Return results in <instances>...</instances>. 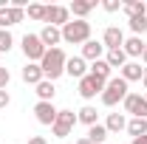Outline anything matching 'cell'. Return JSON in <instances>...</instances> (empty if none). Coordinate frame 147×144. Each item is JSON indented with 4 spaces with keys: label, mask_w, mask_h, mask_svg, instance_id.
Returning <instances> with one entry per match:
<instances>
[{
    "label": "cell",
    "mask_w": 147,
    "mask_h": 144,
    "mask_svg": "<svg viewBox=\"0 0 147 144\" xmlns=\"http://www.w3.org/2000/svg\"><path fill=\"white\" fill-rule=\"evenodd\" d=\"M74 144H91V141H88V139L82 136V139H76V141H74Z\"/></svg>",
    "instance_id": "e575fe53"
},
{
    "label": "cell",
    "mask_w": 147,
    "mask_h": 144,
    "mask_svg": "<svg viewBox=\"0 0 147 144\" xmlns=\"http://www.w3.org/2000/svg\"><path fill=\"white\" fill-rule=\"evenodd\" d=\"M96 116H99V113H96V108H93V105H85V108L76 113V122H82V124L93 127V124H96Z\"/></svg>",
    "instance_id": "603a6c76"
},
{
    "label": "cell",
    "mask_w": 147,
    "mask_h": 144,
    "mask_svg": "<svg viewBox=\"0 0 147 144\" xmlns=\"http://www.w3.org/2000/svg\"><path fill=\"white\" fill-rule=\"evenodd\" d=\"M142 57H144V62H147V45H144V54H142Z\"/></svg>",
    "instance_id": "8d00e7d4"
},
{
    "label": "cell",
    "mask_w": 147,
    "mask_h": 144,
    "mask_svg": "<svg viewBox=\"0 0 147 144\" xmlns=\"http://www.w3.org/2000/svg\"><path fill=\"white\" fill-rule=\"evenodd\" d=\"M65 62H68V57H65V51H62V48H48V51H45V57L40 59L42 76H45L48 82L59 79V76L65 73Z\"/></svg>",
    "instance_id": "6da1fadb"
},
{
    "label": "cell",
    "mask_w": 147,
    "mask_h": 144,
    "mask_svg": "<svg viewBox=\"0 0 147 144\" xmlns=\"http://www.w3.org/2000/svg\"><path fill=\"white\" fill-rule=\"evenodd\" d=\"M82 59H91V62L105 59V45H102L99 40H88V42L82 45Z\"/></svg>",
    "instance_id": "5bb4252c"
},
{
    "label": "cell",
    "mask_w": 147,
    "mask_h": 144,
    "mask_svg": "<svg viewBox=\"0 0 147 144\" xmlns=\"http://www.w3.org/2000/svg\"><path fill=\"white\" fill-rule=\"evenodd\" d=\"M65 73L74 76V79L88 76V65H85V59H82V57H68V62H65Z\"/></svg>",
    "instance_id": "4fadbf2b"
},
{
    "label": "cell",
    "mask_w": 147,
    "mask_h": 144,
    "mask_svg": "<svg viewBox=\"0 0 147 144\" xmlns=\"http://www.w3.org/2000/svg\"><path fill=\"white\" fill-rule=\"evenodd\" d=\"M119 76L125 79V82H139V79H144V68H142V62H127L122 71H119Z\"/></svg>",
    "instance_id": "2e32d148"
},
{
    "label": "cell",
    "mask_w": 147,
    "mask_h": 144,
    "mask_svg": "<svg viewBox=\"0 0 147 144\" xmlns=\"http://www.w3.org/2000/svg\"><path fill=\"white\" fill-rule=\"evenodd\" d=\"M144 45L147 42H142V37H127L125 45H122V51H125L127 57H142L144 54Z\"/></svg>",
    "instance_id": "ac0fdd59"
},
{
    "label": "cell",
    "mask_w": 147,
    "mask_h": 144,
    "mask_svg": "<svg viewBox=\"0 0 147 144\" xmlns=\"http://www.w3.org/2000/svg\"><path fill=\"white\" fill-rule=\"evenodd\" d=\"M93 9H96V3H93V0H74L71 6H68V11H74L79 20H85Z\"/></svg>",
    "instance_id": "e0dca14e"
},
{
    "label": "cell",
    "mask_w": 147,
    "mask_h": 144,
    "mask_svg": "<svg viewBox=\"0 0 147 144\" xmlns=\"http://www.w3.org/2000/svg\"><path fill=\"white\" fill-rule=\"evenodd\" d=\"M110 71H113V68H110L105 59H96V62H91V76L102 79V82H108V79H110Z\"/></svg>",
    "instance_id": "7402d4cb"
},
{
    "label": "cell",
    "mask_w": 147,
    "mask_h": 144,
    "mask_svg": "<svg viewBox=\"0 0 147 144\" xmlns=\"http://www.w3.org/2000/svg\"><path fill=\"white\" fill-rule=\"evenodd\" d=\"M122 105H125V113H130L133 119H147V99L142 93H127Z\"/></svg>",
    "instance_id": "8992f818"
},
{
    "label": "cell",
    "mask_w": 147,
    "mask_h": 144,
    "mask_svg": "<svg viewBox=\"0 0 147 144\" xmlns=\"http://www.w3.org/2000/svg\"><path fill=\"white\" fill-rule=\"evenodd\" d=\"M144 99H147V90H144Z\"/></svg>",
    "instance_id": "74e56055"
},
{
    "label": "cell",
    "mask_w": 147,
    "mask_h": 144,
    "mask_svg": "<svg viewBox=\"0 0 147 144\" xmlns=\"http://www.w3.org/2000/svg\"><path fill=\"white\" fill-rule=\"evenodd\" d=\"M37 96H40V102H54V82L42 79L37 85Z\"/></svg>",
    "instance_id": "d4e9b609"
},
{
    "label": "cell",
    "mask_w": 147,
    "mask_h": 144,
    "mask_svg": "<svg viewBox=\"0 0 147 144\" xmlns=\"http://www.w3.org/2000/svg\"><path fill=\"white\" fill-rule=\"evenodd\" d=\"M9 102H11L9 90H0V110H3V108H9Z\"/></svg>",
    "instance_id": "1f68e13d"
},
{
    "label": "cell",
    "mask_w": 147,
    "mask_h": 144,
    "mask_svg": "<svg viewBox=\"0 0 147 144\" xmlns=\"http://www.w3.org/2000/svg\"><path fill=\"white\" fill-rule=\"evenodd\" d=\"M108 133H122V130H127V119H125V113H108Z\"/></svg>",
    "instance_id": "d6986e66"
},
{
    "label": "cell",
    "mask_w": 147,
    "mask_h": 144,
    "mask_svg": "<svg viewBox=\"0 0 147 144\" xmlns=\"http://www.w3.org/2000/svg\"><path fill=\"white\" fill-rule=\"evenodd\" d=\"M28 17L31 20H45V6L42 3H31L28 6Z\"/></svg>",
    "instance_id": "83f0119b"
},
{
    "label": "cell",
    "mask_w": 147,
    "mask_h": 144,
    "mask_svg": "<svg viewBox=\"0 0 147 144\" xmlns=\"http://www.w3.org/2000/svg\"><path fill=\"white\" fill-rule=\"evenodd\" d=\"M142 82H144V90H147V68H144V79H142Z\"/></svg>",
    "instance_id": "d590c367"
},
{
    "label": "cell",
    "mask_w": 147,
    "mask_h": 144,
    "mask_svg": "<svg viewBox=\"0 0 147 144\" xmlns=\"http://www.w3.org/2000/svg\"><path fill=\"white\" fill-rule=\"evenodd\" d=\"M40 40H42L45 48H59V42H62V28H57V26H45V28L40 31Z\"/></svg>",
    "instance_id": "7c38bea8"
},
{
    "label": "cell",
    "mask_w": 147,
    "mask_h": 144,
    "mask_svg": "<svg viewBox=\"0 0 147 144\" xmlns=\"http://www.w3.org/2000/svg\"><path fill=\"white\" fill-rule=\"evenodd\" d=\"M71 17V11H68V6H45V26H57V28H62L65 23Z\"/></svg>",
    "instance_id": "ba28073f"
},
{
    "label": "cell",
    "mask_w": 147,
    "mask_h": 144,
    "mask_svg": "<svg viewBox=\"0 0 147 144\" xmlns=\"http://www.w3.org/2000/svg\"><path fill=\"white\" fill-rule=\"evenodd\" d=\"M105 85H108V82H102V79H96V76L88 73V76H82V79H79V96H82V99H93L96 93L102 96Z\"/></svg>",
    "instance_id": "52a82bcc"
},
{
    "label": "cell",
    "mask_w": 147,
    "mask_h": 144,
    "mask_svg": "<svg viewBox=\"0 0 147 144\" xmlns=\"http://www.w3.org/2000/svg\"><path fill=\"white\" fill-rule=\"evenodd\" d=\"M42 79H45V76H42V68H40V62H28V65L23 68V82H26V85H34V88H37Z\"/></svg>",
    "instance_id": "9a60e30c"
},
{
    "label": "cell",
    "mask_w": 147,
    "mask_h": 144,
    "mask_svg": "<svg viewBox=\"0 0 147 144\" xmlns=\"http://www.w3.org/2000/svg\"><path fill=\"white\" fill-rule=\"evenodd\" d=\"M85 139H88L91 144H105V139H108V127L96 122L93 127H88V136H85Z\"/></svg>",
    "instance_id": "44dd1931"
},
{
    "label": "cell",
    "mask_w": 147,
    "mask_h": 144,
    "mask_svg": "<svg viewBox=\"0 0 147 144\" xmlns=\"http://www.w3.org/2000/svg\"><path fill=\"white\" fill-rule=\"evenodd\" d=\"M122 9L127 11L130 17H136V14H147V3H142V0H127V3H122Z\"/></svg>",
    "instance_id": "4316f807"
},
{
    "label": "cell",
    "mask_w": 147,
    "mask_h": 144,
    "mask_svg": "<svg viewBox=\"0 0 147 144\" xmlns=\"http://www.w3.org/2000/svg\"><path fill=\"white\" fill-rule=\"evenodd\" d=\"M23 9L20 6H6V9H0V28L3 31H9V26H17V23H23Z\"/></svg>",
    "instance_id": "30bf717a"
},
{
    "label": "cell",
    "mask_w": 147,
    "mask_h": 144,
    "mask_svg": "<svg viewBox=\"0 0 147 144\" xmlns=\"http://www.w3.org/2000/svg\"><path fill=\"white\" fill-rule=\"evenodd\" d=\"M127 82L122 79V76H110L108 85H105V90H102V105L105 108H113V105H119V102H125V96H127Z\"/></svg>",
    "instance_id": "3957f363"
},
{
    "label": "cell",
    "mask_w": 147,
    "mask_h": 144,
    "mask_svg": "<svg viewBox=\"0 0 147 144\" xmlns=\"http://www.w3.org/2000/svg\"><path fill=\"white\" fill-rule=\"evenodd\" d=\"M127 26H130V31H133V37H142L147 31V14H136V17H130Z\"/></svg>",
    "instance_id": "cb8c5ba5"
},
{
    "label": "cell",
    "mask_w": 147,
    "mask_h": 144,
    "mask_svg": "<svg viewBox=\"0 0 147 144\" xmlns=\"http://www.w3.org/2000/svg\"><path fill=\"white\" fill-rule=\"evenodd\" d=\"M57 113H59V110L54 108V102H37V105H34V116H37L40 124H54Z\"/></svg>",
    "instance_id": "8fae6325"
},
{
    "label": "cell",
    "mask_w": 147,
    "mask_h": 144,
    "mask_svg": "<svg viewBox=\"0 0 147 144\" xmlns=\"http://www.w3.org/2000/svg\"><path fill=\"white\" fill-rule=\"evenodd\" d=\"M102 45H105V51L122 48V45H125V31H122L119 26H108V28L102 31Z\"/></svg>",
    "instance_id": "9c48e42d"
},
{
    "label": "cell",
    "mask_w": 147,
    "mask_h": 144,
    "mask_svg": "<svg viewBox=\"0 0 147 144\" xmlns=\"http://www.w3.org/2000/svg\"><path fill=\"white\" fill-rule=\"evenodd\" d=\"M45 45H42V40H40V34H26L23 37V54H26V59L28 62H40L42 57H45Z\"/></svg>",
    "instance_id": "5b68a950"
},
{
    "label": "cell",
    "mask_w": 147,
    "mask_h": 144,
    "mask_svg": "<svg viewBox=\"0 0 147 144\" xmlns=\"http://www.w3.org/2000/svg\"><path fill=\"white\" fill-rule=\"evenodd\" d=\"M62 40L71 45H85L91 40V23L88 20H68L62 26Z\"/></svg>",
    "instance_id": "7a4b0ae2"
},
{
    "label": "cell",
    "mask_w": 147,
    "mask_h": 144,
    "mask_svg": "<svg viewBox=\"0 0 147 144\" xmlns=\"http://www.w3.org/2000/svg\"><path fill=\"white\" fill-rule=\"evenodd\" d=\"M28 144H48V141H45L42 136H31V139H28Z\"/></svg>",
    "instance_id": "d6a6232c"
},
{
    "label": "cell",
    "mask_w": 147,
    "mask_h": 144,
    "mask_svg": "<svg viewBox=\"0 0 147 144\" xmlns=\"http://www.w3.org/2000/svg\"><path fill=\"white\" fill-rule=\"evenodd\" d=\"M9 79H11V73H9V68H0V90H6V85H9Z\"/></svg>",
    "instance_id": "4dcf8cb0"
},
{
    "label": "cell",
    "mask_w": 147,
    "mask_h": 144,
    "mask_svg": "<svg viewBox=\"0 0 147 144\" xmlns=\"http://www.w3.org/2000/svg\"><path fill=\"white\" fill-rule=\"evenodd\" d=\"M74 124H76V113H74V110H59V113H57V122L51 124L54 139H65V136H71Z\"/></svg>",
    "instance_id": "277c9868"
},
{
    "label": "cell",
    "mask_w": 147,
    "mask_h": 144,
    "mask_svg": "<svg viewBox=\"0 0 147 144\" xmlns=\"http://www.w3.org/2000/svg\"><path fill=\"white\" fill-rule=\"evenodd\" d=\"M130 144H147V133H144V136H139V139H133Z\"/></svg>",
    "instance_id": "836d02e7"
},
{
    "label": "cell",
    "mask_w": 147,
    "mask_h": 144,
    "mask_svg": "<svg viewBox=\"0 0 147 144\" xmlns=\"http://www.w3.org/2000/svg\"><path fill=\"white\" fill-rule=\"evenodd\" d=\"M11 45H14L11 31H3V28H0V51H11Z\"/></svg>",
    "instance_id": "f1b7e54d"
},
{
    "label": "cell",
    "mask_w": 147,
    "mask_h": 144,
    "mask_svg": "<svg viewBox=\"0 0 147 144\" xmlns=\"http://www.w3.org/2000/svg\"><path fill=\"white\" fill-rule=\"evenodd\" d=\"M105 62H108L110 68H119V71H122V68L127 65V54H125L122 48H116V51H105Z\"/></svg>",
    "instance_id": "ffe728a7"
},
{
    "label": "cell",
    "mask_w": 147,
    "mask_h": 144,
    "mask_svg": "<svg viewBox=\"0 0 147 144\" xmlns=\"http://www.w3.org/2000/svg\"><path fill=\"white\" fill-rule=\"evenodd\" d=\"M102 9H105V11H119V9H122V3H119V0H105V3H102Z\"/></svg>",
    "instance_id": "f546056e"
},
{
    "label": "cell",
    "mask_w": 147,
    "mask_h": 144,
    "mask_svg": "<svg viewBox=\"0 0 147 144\" xmlns=\"http://www.w3.org/2000/svg\"><path fill=\"white\" fill-rule=\"evenodd\" d=\"M127 133L133 136V139L144 136V133H147V119H130V122H127Z\"/></svg>",
    "instance_id": "484cf974"
}]
</instances>
